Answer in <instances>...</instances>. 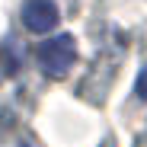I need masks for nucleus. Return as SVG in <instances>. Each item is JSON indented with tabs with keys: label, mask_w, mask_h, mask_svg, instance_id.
Returning <instances> with one entry per match:
<instances>
[{
	"label": "nucleus",
	"mask_w": 147,
	"mask_h": 147,
	"mask_svg": "<svg viewBox=\"0 0 147 147\" xmlns=\"http://www.w3.org/2000/svg\"><path fill=\"white\" fill-rule=\"evenodd\" d=\"M74 61H77V42H74V35H55L38 45V67L45 70V77H64V74L74 67Z\"/></svg>",
	"instance_id": "1"
},
{
	"label": "nucleus",
	"mask_w": 147,
	"mask_h": 147,
	"mask_svg": "<svg viewBox=\"0 0 147 147\" xmlns=\"http://www.w3.org/2000/svg\"><path fill=\"white\" fill-rule=\"evenodd\" d=\"M19 16H22V26H26L29 32H35V35L51 32L58 26V7L51 3V0H26Z\"/></svg>",
	"instance_id": "2"
},
{
	"label": "nucleus",
	"mask_w": 147,
	"mask_h": 147,
	"mask_svg": "<svg viewBox=\"0 0 147 147\" xmlns=\"http://www.w3.org/2000/svg\"><path fill=\"white\" fill-rule=\"evenodd\" d=\"M134 93H138V99L147 102V67L138 74V80H134Z\"/></svg>",
	"instance_id": "3"
},
{
	"label": "nucleus",
	"mask_w": 147,
	"mask_h": 147,
	"mask_svg": "<svg viewBox=\"0 0 147 147\" xmlns=\"http://www.w3.org/2000/svg\"><path fill=\"white\" fill-rule=\"evenodd\" d=\"M22 147H26V144H22Z\"/></svg>",
	"instance_id": "4"
}]
</instances>
